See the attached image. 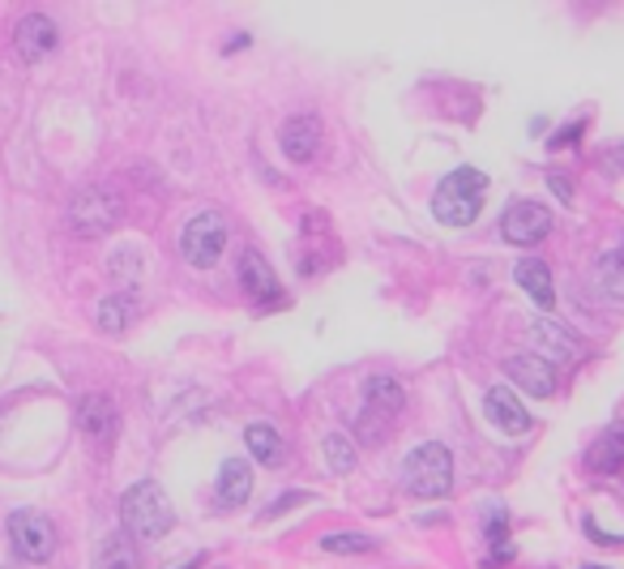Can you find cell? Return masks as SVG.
Returning a JSON list of instances; mask_svg holds the SVG:
<instances>
[{
	"instance_id": "2e32d148",
	"label": "cell",
	"mask_w": 624,
	"mask_h": 569,
	"mask_svg": "<svg viewBox=\"0 0 624 569\" xmlns=\"http://www.w3.org/2000/svg\"><path fill=\"white\" fill-rule=\"evenodd\" d=\"M531 338L544 347L547 356H556V365H565V360H573L578 356V338H573V330L560 322H551V317H539V322H531Z\"/></svg>"
},
{
	"instance_id": "8992f818",
	"label": "cell",
	"mask_w": 624,
	"mask_h": 569,
	"mask_svg": "<svg viewBox=\"0 0 624 569\" xmlns=\"http://www.w3.org/2000/svg\"><path fill=\"white\" fill-rule=\"evenodd\" d=\"M9 539H13L22 561H47L56 553V527L43 514H35V510L9 514Z\"/></svg>"
},
{
	"instance_id": "44dd1931",
	"label": "cell",
	"mask_w": 624,
	"mask_h": 569,
	"mask_svg": "<svg viewBox=\"0 0 624 569\" xmlns=\"http://www.w3.org/2000/svg\"><path fill=\"white\" fill-rule=\"evenodd\" d=\"M590 467L603 471V476H616V471H621V428H616V424L608 428V437L590 454Z\"/></svg>"
},
{
	"instance_id": "7a4b0ae2",
	"label": "cell",
	"mask_w": 624,
	"mask_h": 569,
	"mask_svg": "<svg viewBox=\"0 0 624 569\" xmlns=\"http://www.w3.org/2000/svg\"><path fill=\"white\" fill-rule=\"evenodd\" d=\"M120 518H124V531L133 535V539H163L171 523H176V514H171V501H167V492L155 484V480H142V484H133L124 492V501H120Z\"/></svg>"
},
{
	"instance_id": "7402d4cb",
	"label": "cell",
	"mask_w": 624,
	"mask_h": 569,
	"mask_svg": "<svg viewBox=\"0 0 624 569\" xmlns=\"http://www.w3.org/2000/svg\"><path fill=\"white\" fill-rule=\"evenodd\" d=\"M599 283L608 291L612 304H621V248H608L599 261Z\"/></svg>"
},
{
	"instance_id": "9a60e30c",
	"label": "cell",
	"mask_w": 624,
	"mask_h": 569,
	"mask_svg": "<svg viewBox=\"0 0 624 569\" xmlns=\"http://www.w3.org/2000/svg\"><path fill=\"white\" fill-rule=\"evenodd\" d=\"M78 428L90 437V442H108V437H112V428H116V406H112V399H103V394L81 399Z\"/></svg>"
},
{
	"instance_id": "6da1fadb",
	"label": "cell",
	"mask_w": 624,
	"mask_h": 569,
	"mask_svg": "<svg viewBox=\"0 0 624 569\" xmlns=\"http://www.w3.org/2000/svg\"><path fill=\"white\" fill-rule=\"evenodd\" d=\"M483 193H488V176L475 171V167H458L449 171L436 193H432V214L445 223V227H467L479 219V205H483Z\"/></svg>"
},
{
	"instance_id": "ba28073f",
	"label": "cell",
	"mask_w": 624,
	"mask_h": 569,
	"mask_svg": "<svg viewBox=\"0 0 624 569\" xmlns=\"http://www.w3.org/2000/svg\"><path fill=\"white\" fill-rule=\"evenodd\" d=\"M239 283H244V291H248L261 309H278V304H282V287L274 279L270 261H266L257 248H248V253L239 257Z\"/></svg>"
},
{
	"instance_id": "30bf717a",
	"label": "cell",
	"mask_w": 624,
	"mask_h": 569,
	"mask_svg": "<svg viewBox=\"0 0 624 569\" xmlns=\"http://www.w3.org/2000/svg\"><path fill=\"white\" fill-rule=\"evenodd\" d=\"M18 52L26 56V60H43L47 52H56V43H60V31H56V22L52 18H43V13H31V18H22L18 22Z\"/></svg>"
},
{
	"instance_id": "52a82bcc",
	"label": "cell",
	"mask_w": 624,
	"mask_h": 569,
	"mask_svg": "<svg viewBox=\"0 0 624 569\" xmlns=\"http://www.w3.org/2000/svg\"><path fill=\"white\" fill-rule=\"evenodd\" d=\"M551 232V210L539 202H513L501 219V236L509 244H539Z\"/></svg>"
},
{
	"instance_id": "8fae6325",
	"label": "cell",
	"mask_w": 624,
	"mask_h": 569,
	"mask_svg": "<svg viewBox=\"0 0 624 569\" xmlns=\"http://www.w3.org/2000/svg\"><path fill=\"white\" fill-rule=\"evenodd\" d=\"M402 403H406V394H402V386L393 377H368V386H364V420L372 415V420H381L390 428V420H398Z\"/></svg>"
},
{
	"instance_id": "5bb4252c",
	"label": "cell",
	"mask_w": 624,
	"mask_h": 569,
	"mask_svg": "<svg viewBox=\"0 0 624 569\" xmlns=\"http://www.w3.org/2000/svg\"><path fill=\"white\" fill-rule=\"evenodd\" d=\"M321 146V121L312 116H291L282 124V155L291 163H309Z\"/></svg>"
},
{
	"instance_id": "5b68a950",
	"label": "cell",
	"mask_w": 624,
	"mask_h": 569,
	"mask_svg": "<svg viewBox=\"0 0 624 569\" xmlns=\"http://www.w3.org/2000/svg\"><path fill=\"white\" fill-rule=\"evenodd\" d=\"M120 219H124L120 198L103 193V189H81L78 198L69 202V227L78 236H108Z\"/></svg>"
},
{
	"instance_id": "3957f363",
	"label": "cell",
	"mask_w": 624,
	"mask_h": 569,
	"mask_svg": "<svg viewBox=\"0 0 624 569\" xmlns=\"http://www.w3.org/2000/svg\"><path fill=\"white\" fill-rule=\"evenodd\" d=\"M402 480L415 497H445L454 484V458L441 442H424L406 454L402 462Z\"/></svg>"
},
{
	"instance_id": "7c38bea8",
	"label": "cell",
	"mask_w": 624,
	"mask_h": 569,
	"mask_svg": "<svg viewBox=\"0 0 624 569\" xmlns=\"http://www.w3.org/2000/svg\"><path fill=\"white\" fill-rule=\"evenodd\" d=\"M483 406H488V420H492L497 428H505L509 437H522V433L531 428V415L522 411L517 394L505 390V386H492V390L483 394Z\"/></svg>"
},
{
	"instance_id": "ffe728a7",
	"label": "cell",
	"mask_w": 624,
	"mask_h": 569,
	"mask_svg": "<svg viewBox=\"0 0 624 569\" xmlns=\"http://www.w3.org/2000/svg\"><path fill=\"white\" fill-rule=\"evenodd\" d=\"M133 317V300L129 295H108V300H99V313H94V322L103 334H120L124 325Z\"/></svg>"
},
{
	"instance_id": "ac0fdd59",
	"label": "cell",
	"mask_w": 624,
	"mask_h": 569,
	"mask_svg": "<svg viewBox=\"0 0 624 569\" xmlns=\"http://www.w3.org/2000/svg\"><path fill=\"white\" fill-rule=\"evenodd\" d=\"M244 446H248V454H253L261 467H278V462H282V437L274 433L270 424H248Z\"/></svg>"
},
{
	"instance_id": "603a6c76",
	"label": "cell",
	"mask_w": 624,
	"mask_h": 569,
	"mask_svg": "<svg viewBox=\"0 0 624 569\" xmlns=\"http://www.w3.org/2000/svg\"><path fill=\"white\" fill-rule=\"evenodd\" d=\"M325 458H330V467H334L338 476H347V471H355V449H352V442H347L343 433L325 437Z\"/></svg>"
},
{
	"instance_id": "cb8c5ba5",
	"label": "cell",
	"mask_w": 624,
	"mask_h": 569,
	"mask_svg": "<svg viewBox=\"0 0 624 569\" xmlns=\"http://www.w3.org/2000/svg\"><path fill=\"white\" fill-rule=\"evenodd\" d=\"M321 548H325V553H372L377 544H372L368 535H325Z\"/></svg>"
},
{
	"instance_id": "277c9868",
	"label": "cell",
	"mask_w": 624,
	"mask_h": 569,
	"mask_svg": "<svg viewBox=\"0 0 624 569\" xmlns=\"http://www.w3.org/2000/svg\"><path fill=\"white\" fill-rule=\"evenodd\" d=\"M227 241H232L227 219H223V214H214V210H201L197 219H189V227L180 232V253H185V261H189V266L210 270V266H219V257H223Z\"/></svg>"
},
{
	"instance_id": "4fadbf2b",
	"label": "cell",
	"mask_w": 624,
	"mask_h": 569,
	"mask_svg": "<svg viewBox=\"0 0 624 569\" xmlns=\"http://www.w3.org/2000/svg\"><path fill=\"white\" fill-rule=\"evenodd\" d=\"M214 497H219L223 510H235V505H244L253 497V471H248L244 458H227L223 462V471L214 480Z\"/></svg>"
},
{
	"instance_id": "d6986e66",
	"label": "cell",
	"mask_w": 624,
	"mask_h": 569,
	"mask_svg": "<svg viewBox=\"0 0 624 569\" xmlns=\"http://www.w3.org/2000/svg\"><path fill=\"white\" fill-rule=\"evenodd\" d=\"M94 569H137V548L129 535H108L94 553Z\"/></svg>"
},
{
	"instance_id": "9c48e42d",
	"label": "cell",
	"mask_w": 624,
	"mask_h": 569,
	"mask_svg": "<svg viewBox=\"0 0 624 569\" xmlns=\"http://www.w3.org/2000/svg\"><path fill=\"white\" fill-rule=\"evenodd\" d=\"M505 372L513 386H522L535 399H551L556 394V368L547 365V360H539V356H509Z\"/></svg>"
},
{
	"instance_id": "e0dca14e",
	"label": "cell",
	"mask_w": 624,
	"mask_h": 569,
	"mask_svg": "<svg viewBox=\"0 0 624 569\" xmlns=\"http://www.w3.org/2000/svg\"><path fill=\"white\" fill-rule=\"evenodd\" d=\"M513 279H517L522 291H531V295H535V304H539V309H551V304H556L551 270H547L544 261H535V257H531V261H522V266L513 270Z\"/></svg>"
}]
</instances>
